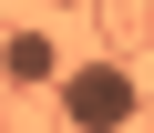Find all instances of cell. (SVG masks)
I'll use <instances>...</instances> for the list:
<instances>
[{
    "instance_id": "1",
    "label": "cell",
    "mask_w": 154,
    "mask_h": 133,
    "mask_svg": "<svg viewBox=\"0 0 154 133\" xmlns=\"http://www.w3.org/2000/svg\"><path fill=\"white\" fill-rule=\"evenodd\" d=\"M62 123L72 133H134L144 123V82L123 61H62Z\"/></svg>"
},
{
    "instance_id": "2",
    "label": "cell",
    "mask_w": 154,
    "mask_h": 133,
    "mask_svg": "<svg viewBox=\"0 0 154 133\" xmlns=\"http://www.w3.org/2000/svg\"><path fill=\"white\" fill-rule=\"evenodd\" d=\"M0 72H11L21 92H41V82H62V51L41 31H0Z\"/></svg>"
},
{
    "instance_id": "3",
    "label": "cell",
    "mask_w": 154,
    "mask_h": 133,
    "mask_svg": "<svg viewBox=\"0 0 154 133\" xmlns=\"http://www.w3.org/2000/svg\"><path fill=\"white\" fill-rule=\"evenodd\" d=\"M62 10H72V0H62Z\"/></svg>"
}]
</instances>
